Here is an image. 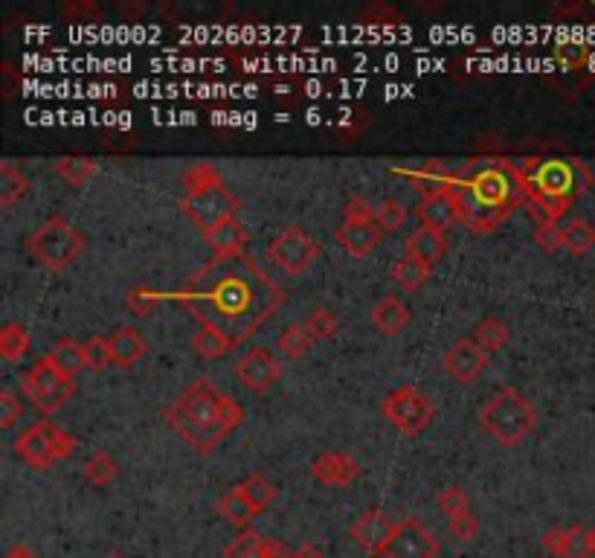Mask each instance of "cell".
Instances as JSON below:
<instances>
[{"label":"cell","mask_w":595,"mask_h":558,"mask_svg":"<svg viewBox=\"0 0 595 558\" xmlns=\"http://www.w3.org/2000/svg\"><path fill=\"white\" fill-rule=\"evenodd\" d=\"M238 489H241V492L247 495V500L259 509V515L276 500V486L270 483L268 477H262V474H247V477L238 483Z\"/></svg>","instance_id":"cell-35"},{"label":"cell","mask_w":595,"mask_h":558,"mask_svg":"<svg viewBox=\"0 0 595 558\" xmlns=\"http://www.w3.org/2000/svg\"><path fill=\"white\" fill-rule=\"evenodd\" d=\"M21 390L41 413H56L76 396V381L50 361V355H41L21 378Z\"/></svg>","instance_id":"cell-9"},{"label":"cell","mask_w":595,"mask_h":558,"mask_svg":"<svg viewBox=\"0 0 595 558\" xmlns=\"http://www.w3.org/2000/svg\"><path fill=\"white\" fill-rule=\"evenodd\" d=\"M119 477V465L111 454L105 451H93L85 460V480L93 486H111Z\"/></svg>","instance_id":"cell-33"},{"label":"cell","mask_w":595,"mask_h":558,"mask_svg":"<svg viewBox=\"0 0 595 558\" xmlns=\"http://www.w3.org/2000/svg\"><path fill=\"white\" fill-rule=\"evenodd\" d=\"M108 364H114L111 358V338H102V335H93L85 341V367L93 372L105 370Z\"/></svg>","instance_id":"cell-40"},{"label":"cell","mask_w":595,"mask_h":558,"mask_svg":"<svg viewBox=\"0 0 595 558\" xmlns=\"http://www.w3.org/2000/svg\"><path fill=\"white\" fill-rule=\"evenodd\" d=\"M247 239H250V233H247V227L233 218V221H224L221 227H215V230H209L204 233V242H207L209 248L215 256H233V253H244L247 248Z\"/></svg>","instance_id":"cell-21"},{"label":"cell","mask_w":595,"mask_h":558,"mask_svg":"<svg viewBox=\"0 0 595 558\" xmlns=\"http://www.w3.org/2000/svg\"><path fill=\"white\" fill-rule=\"evenodd\" d=\"M311 335L305 332V326H299V323H291L282 335H279V349H282V355L285 358H291V361H297L302 358L308 349H311Z\"/></svg>","instance_id":"cell-38"},{"label":"cell","mask_w":595,"mask_h":558,"mask_svg":"<svg viewBox=\"0 0 595 558\" xmlns=\"http://www.w3.org/2000/svg\"><path fill=\"white\" fill-rule=\"evenodd\" d=\"M166 422L195 451L209 454L244 422V407L218 390L207 378H198L166 407Z\"/></svg>","instance_id":"cell-3"},{"label":"cell","mask_w":595,"mask_h":558,"mask_svg":"<svg viewBox=\"0 0 595 558\" xmlns=\"http://www.w3.org/2000/svg\"><path fill=\"white\" fill-rule=\"evenodd\" d=\"M590 547H593V556H595V527L590 529Z\"/></svg>","instance_id":"cell-49"},{"label":"cell","mask_w":595,"mask_h":558,"mask_svg":"<svg viewBox=\"0 0 595 558\" xmlns=\"http://www.w3.org/2000/svg\"><path fill=\"white\" fill-rule=\"evenodd\" d=\"M236 375L250 393H268L270 387L279 381V375H282V364L270 355L268 349L256 346L238 361Z\"/></svg>","instance_id":"cell-15"},{"label":"cell","mask_w":595,"mask_h":558,"mask_svg":"<svg viewBox=\"0 0 595 558\" xmlns=\"http://www.w3.org/2000/svg\"><path fill=\"white\" fill-rule=\"evenodd\" d=\"M146 355V338L134 326H119L111 335V358L117 367H134Z\"/></svg>","instance_id":"cell-23"},{"label":"cell","mask_w":595,"mask_h":558,"mask_svg":"<svg viewBox=\"0 0 595 558\" xmlns=\"http://www.w3.org/2000/svg\"><path fill=\"white\" fill-rule=\"evenodd\" d=\"M381 413L395 431H401L404 436H418L421 431H427V425L433 422L436 407L418 387L404 384V387H395L384 396Z\"/></svg>","instance_id":"cell-11"},{"label":"cell","mask_w":595,"mask_h":558,"mask_svg":"<svg viewBox=\"0 0 595 558\" xmlns=\"http://www.w3.org/2000/svg\"><path fill=\"white\" fill-rule=\"evenodd\" d=\"M108 558H122V556H108Z\"/></svg>","instance_id":"cell-50"},{"label":"cell","mask_w":595,"mask_h":558,"mask_svg":"<svg viewBox=\"0 0 595 558\" xmlns=\"http://www.w3.org/2000/svg\"><path fill=\"white\" fill-rule=\"evenodd\" d=\"M224 558H268V538L253 529H241L224 547Z\"/></svg>","instance_id":"cell-30"},{"label":"cell","mask_w":595,"mask_h":558,"mask_svg":"<svg viewBox=\"0 0 595 558\" xmlns=\"http://www.w3.org/2000/svg\"><path fill=\"white\" fill-rule=\"evenodd\" d=\"M561 558H593V547H590V529L581 527V524L564 527Z\"/></svg>","instance_id":"cell-36"},{"label":"cell","mask_w":595,"mask_h":558,"mask_svg":"<svg viewBox=\"0 0 595 558\" xmlns=\"http://www.w3.org/2000/svg\"><path fill=\"white\" fill-rule=\"evenodd\" d=\"M291 558H326V556H323V550H320L317 544L305 541V544H299L297 550L291 553Z\"/></svg>","instance_id":"cell-47"},{"label":"cell","mask_w":595,"mask_h":558,"mask_svg":"<svg viewBox=\"0 0 595 558\" xmlns=\"http://www.w3.org/2000/svg\"><path fill=\"white\" fill-rule=\"evenodd\" d=\"M268 256L285 271V274L302 277V274L317 262L320 248H317V242H314L302 227L291 224V227L279 230V233L270 239Z\"/></svg>","instance_id":"cell-12"},{"label":"cell","mask_w":595,"mask_h":558,"mask_svg":"<svg viewBox=\"0 0 595 558\" xmlns=\"http://www.w3.org/2000/svg\"><path fill=\"white\" fill-rule=\"evenodd\" d=\"M535 242L537 248H543L546 253L561 250L564 248V224H558V221H537Z\"/></svg>","instance_id":"cell-41"},{"label":"cell","mask_w":595,"mask_h":558,"mask_svg":"<svg viewBox=\"0 0 595 558\" xmlns=\"http://www.w3.org/2000/svg\"><path fill=\"white\" fill-rule=\"evenodd\" d=\"M192 349H195V355L204 358V361H218V358H224L230 349H236V343L230 341L224 332L212 329V326H201V329L195 332V338H192Z\"/></svg>","instance_id":"cell-26"},{"label":"cell","mask_w":595,"mask_h":558,"mask_svg":"<svg viewBox=\"0 0 595 558\" xmlns=\"http://www.w3.org/2000/svg\"><path fill=\"white\" fill-rule=\"evenodd\" d=\"M30 192V178L15 166V163H0V207L9 210L18 201H24Z\"/></svg>","instance_id":"cell-25"},{"label":"cell","mask_w":595,"mask_h":558,"mask_svg":"<svg viewBox=\"0 0 595 558\" xmlns=\"http://www.w3.org/2000/svg\"><path fill=\"white\" fill-rule=\"evenodd\" d=\"M375 221L381 224L384 233H395L407 221V207L398 198H384V201L375 204Z\"/></svg>","instance_id":"cell-37"},{"label":"cell","mask_w":595,"mask_h":558,"mask_svg":"<svg viewBox=\"0 0 595 558\" xmlns=\"http://www.w3.org/2000/svg\"><path fill=\"white\" fill-rule=\"evenodd\" d=\"M410 178H413V189H416L421 201L436 198V195H442L453 186V172H450L445 160H427L421 169L410 172Z\"/></svg>","instance_id":"cell-20"},{"label":"cell","mask_w":595,"mask_h":558,"mask_svg":"<svg viewBox=\"0 0 595 558\" xmlns=\"http://www.w3.org/2000/svg\"><path fill=\"white\" fill-rule=\"evenodd\" d=\"M218 515L227 521V524H233V527H247L256 515H259V509L247 500V495L233 486L230 492H224L221 500H218Z\"/></svg>","instance_id":"cell-24"},{"label":"cell","mask_w":595,"mask_h":558,"mask_svg":"<svg viewBox=\"0 0 595 558\" xmlns=\"http://www.w3.org/2000/svg\"><path fill=\"white\" fill-rule=\"evenodd\" d=\"M479 422L500 445L511 448L535 431L537 410L523 393H517L514 387H503L497 396H491L479 407Z\"/></svg>","instance_id":"cell-6"},{"label":"cell","mask_w":595,"mask_h":558,"mask_svg":"<svg viewBox=\"0 0 595 558\" xmlns=\"http://www.w3.org/2000/svg\"><path fill=\"white\" fill-rule=\"evenodd\" d=\"M433 274V268H427L424 262H418L413 256H404L392 265V279L404 288V291H418L427 285V279Z\"/></svg>","instance_id":"cell-29"},{"label":"cell","mask_w":595,"mask_h":558,"mask_svg":"<svg viewBox=\"0 0 595 558\" xmlns=\"http://www.w3.org/2000/svg\"><path fill=\"white\" fill-rule=\"evenodd\" d=\"M6 558H38V556L32 553L30 547H24V544H21V547H12V550L6 553Z\"/></svg>","instance_id":"cell-48"},{"label":"cell","mask_w":595,"mask_h":558,"mask_svg":"<svg viewBox=\"0 0 595 558\" xmlns=\"http://www.w3.org/2000/svg\"><path fill=\"white\" fill-rule=\"evenodd\" d=\"M407 256H413L418 262H424L427 268H433L436 262H442V256L447 253V239L445 233L433 230V227H416L410 236H407Z\"/></svg>","instance_id":"cell-18"},{"label":"cell","mask_w":595,"mask_h":558,"mask_svg":"<svg viewBox=\"0 0 595 558\" xmlns=\"http://www.w3.org/2000/svg\"><path fill=\"white\" fill-rule=\"evenodd\" d=\"M392 535H395V524L389 521L381 509H366L355 521V527H352L355 544L369 556H384Z\"/></svg>","instance_id":"cell-16"},{"label":"cell","mask_w":595,"mask_h":558,"mask_svg":"<svg viewBox=\"0 0 595 558\" xmlns=\"http://www.w3.org/2000/svg\"><path fill=\"white\" fill-rule=\"evenodd\" d=\"M450 192L459 201V224L482 236L497 230L514 210L529 204L517 163L506 157H474L453 172Z\"/></svg>","instance_id":"cell-2"},{"label":"cell","mask_w":595,"mask_h":558,"mask_svg":"<svg viewBox=\"0 0 595 558\" xmlns=\"http://www.w3.org/2000/svg\"><path fill=\"white\" fill-rule=\"evenodd\" d=\"M488 367V352L474 338H459L445 352V372L456 384H474Z\"/></svg>","instance_id":"cell-14"},{"label":"cell","mask_w":595,"mask_h":558,"mask_svg":"<svg viewBox=\"0 0 595 558\" xmlns=\"http://www.w3.org/2000/svg\"><path fill=\"white\" fill-rule=\"evenodd\" d=\"M337 245L346 250L349 256H372V250L381 245L384 239V230L381 224L375 221V207H369L360 195L349 198L346 210H343V221L334 233Z\"/></svg>","instance_id":"cell-10"},{"label":"cell","mask_w":595,"mask_h":558,"mask_svg":"<svg viewBox=\"0 0 595 558\" xmlns=\"http://www.w3.org/2000/svg\"><path fill=\"white\" fill-rule=\"evenodd\" d=\"M450 535L456 541H474L476 535H479V521H476V515L471 509L462 512V515H456V518H450Z\"/></svg>","instance_id":"cell-45"},{"label":"cell","mask_w":595,"mask_h":558,"mask_svg":"<svg viewBox=\"0 0 595 558\" xmlns=\"http://www.w3.org/2000/svg\"><path fill=\"white\" fill-rule=\"evenodd\" d=\"M471 338H474L485 352H497V349H503L508 343V329L500 317H485V320L476 323Z\"/></svg>","instance_id":"cell-34"},{"label":"cell","mask_w":595,"mask_h":558,"mask_svg":"<svg viewBox=\"0 0 595 558\" xmlns=\"http://www.w3.org/2000/svg\"><path fill=\"white\" fill-rule=\"evenodd\" d=\"M537 221H561L572 201L593 186V172L575 157H526L517 163Z\"/></svg>","instance_id":"cell-4"},{"label":"cell","mask_w":595,"mask_h":558,"mask_svg":"<svg viewBox=\"0 0 595 558\" xmlns=\"http://www.w3.org/2000/svg\"><path fill=\"white\" fill-rule=\"evenodd\" d=\"M595 245V227L584 218H572L564 224V250L575 253V256H584L590 253Z\"/></svg>","instance_id":"cell-32"},{"label":"cell","mask_w":595,"mask_h":558,"mask_svg":"<svg viewBox=\"0 0 595 558\" xmlns=\"http://www.w3.org/2000/svg\"><path fill=\"white\" fill-rule=\"evenodd\" d=\"M27 245H30V253L35 256L38 265H44L53 274H61L82 256L85 236L67 218L50 216L32 230Z\"/></svg>","instance_id":"cell-7"},{"label":"cell","mask_w":595,"mask_h":558,"mask_svg":"<svg viewBox=\"0 0 595 558\" xmlns=\"http://www.w3.org/2000/svg\"><path fill=\"white\" fill-rule=\"evenodd\" d=\"M47 355H50V361H53L64 375H70V378L85 367V343L73 341V338H61Z\"/></svg>","instance_id":"cell-28"},{"label":"cell","mask_w":595,"mask_h":558,"mask_svg":"<svg viewBox=\"0 0 595 558\" xmlns=\"http://www.w3.org/2000/svg\"><path fill=\"white\" fill-rule=\"evenodd\" d=\"M311 474L317 483H326V486H352L357 477H360V463H357L352 454H343V451H326L320 454L314 463H311Z\"/></svg>","instance_id":"cell-17"},{"label":"cell","mask_w":595,"mask_h":558,"mask_svg":"<svg viewBox=\"0 0 595 558\" xmlns=\"http://www.w3.org/2000/svg\"><path fill=\"white\" fill-rule=\"evenodd\" d=\"M32 338L30 332L21 323H6L0 332V355L6 364H18L27 352H30Z\"/></svg>","instance_id":"cell-27"},{"label":"cell","mask_w":595,"mask_h":558,"mask_svg":"<svg viewBox=\"0 0 595 558\" xmlns=\"http://www.w3.org/2000/svg\"><path fill=\"white\" fill-rule=\"evenodd\" d=\"M21 413H24V404L18 402V396L12 390H3L0 393V428L9 431L21 419Z\"/></svg>","instance_id":"cell-44"},{"label":"cell","mask_w":595,"mask_h":558,"mask_svg":"<svg viewBox=\"0 0 595 558\" xmlns=\"http://www.w3.org/2000/svg\"><path fill=\"white\" fill-rule=\"evenodd\" d=\"M416 213L424 227H433V230L445 233L450 224H459V201H456V195L447 189V192L436 195V198L421 201Z\"/></svg>","instance_id":"cell-19"},{"label":"cell","mask_w":595,"mask_h":558,"mask_svg":"<svg viewBox=\"0 0 595 558\" xmlns=\"http://www.w3.org/2000/svg\"><path fill=\"white\" fill-rule=\"evenodd\" d=\"M561 541H564V527L546 529V532H543V538H540L543 550H546L552 558H561Z\"/></svg>","instance_id":"cell-46"},{"label":"cell","mask_w":595,"mask_h":558,"mask_svg":"<svg viewBox=\"0 0 595 558\" xmlns=\"http://www.w3.org/2000/svg\"><path fill=\"white\" fill-rule=\"evenodd\" d=\"M56 172H59V178H64L70 186H85L90 178L99 172V166H96L90 157L70 155L56 160Z\"/></svg>","instance_id":"cell-31"},{"label":"cell","mask_w":595,"mask_h":558,"mask_svg":"<svg viewBox=\"0 0 595 558\" xmlns=\"http://www.w3.org/2000/svg\"><path fill=\"white\" fill-rule=\"evenodd\" d=\"M183 186L186 189L180 198V210L201 233H209V230L221 227L224 221L236 218L238 198L233 195V189L224 184V178L218 175L215 166L195 163L183 175Z\"/></svg>","instance_id":"cell-5"},{"label":"cell","mask_w":595,"mask_h":558,"mask_svg":"<svg viewBox=\"0 0 595 558\" xmlns=\"http://www.w3.org/2000/svg\"><path fill=\"white\" fill-rule=\"evenodd\" d=\"M73 448H76V439L50 419L35 422L15 439V454L38 471L67 460L73 454Z\"/></svg>","instance_id":"cell-8"},{"label":"cell","mask_w":595,"mask_h":558,"mask_svg":"<svg viewBox=\"0 0 595 558\" xmlns=\"http://www.w3.org/2000/svg\"><path fill=\"white\" fill-rule=\"evenodd\" d=\"M302 326L311 335V341H328L337 332V314L326 309V306H320V309H314L308 314V320Z\"/></svg>","instance_id":"cell-39"},{"label":"cell","mask_w":595,"mask_h":558,"mask_svg":"<svg viewBox=\"0 0 595 558\" xmlns=\"http://www.w3.org/2000/svg\"><path fill=\"white\" fill-rule=\"evenodd\" d=\"M436 503H439V509L447 515V521L471 509V500L465 495V489H459V486H447V489H442L439 497H436Z\"/></svg>","instance_id":"cell-43"},{"label":"cell","mask_w":595,"mask_h":558,"mask_svg":"<svg viewBox=\"0 0 595 558\" xmlns=\"http://www.w3.org/2000/svg\"><path fill=\"white\" fill-rule=\"evenodd\" d=\"M163 300L180 303L201 326L224 332L238 346L282 309L285 288L253 256L233 253L212 256Z\"/></svg>","instance_id":"cell-1"},{"label":"cell","mask_w":595,"mask_h":558,"mask_svg":"<svg viewBox=\"0 0 595 558\" xmlns=\"http://www.w3.org/2000/svg\"><path fill=\"white\" fill-rule=\"evenodd\" d=\"M372 323H375V329H378L381 335H389V338H392V335H398V332L407 329V323H410V309L404 306L401 297L389 294V297L375 303V309H372Z\"/></svg>","instance_id":"cell-22"},{"label":"cell","mask_w":595,"mask_h":558,"mask_svg":"<svg viewBox=\"0 0 595 558\" xmlns=\"http://www.w3.org/2000/svg\"><path fill=\"white\" fill-rule=\"evenodd\" d=\"M442 550L433 529L418 518H404L395 524V535L389 541L384 558H436Z\"/></svg>","instance_id":"cell-13"},{"label":"cell","mask_w":595,"mask_h":558,"mask_svg":"<svg viewBox=\"0 0 595 558\" xmlns=\"http://www.w3.org/2000/svg\"><path fill=\"white\" fill-rule=\"evenodd\" d=\"M125 303H128V309L134 311V314L149 317L151 311L157 309V303H163V294L151 291V288H146V285H137V288H131V291H128Z\"/></svg>","instance_id":"cell-42"}]
</instances>
